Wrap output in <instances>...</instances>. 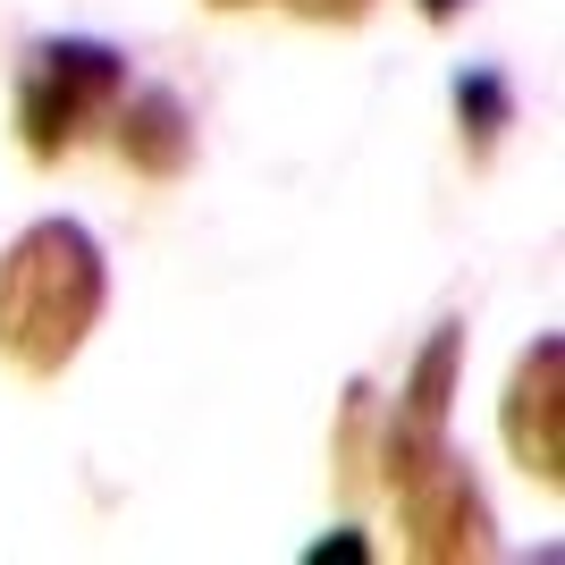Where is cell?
Wrapping results in <instances>:
<instances>
[{"instance_id": "cell-1", "label": "cell", "mask_w": 565, "mask_h": 565, "mask_svg": "<svg viewBox=\"0 0 565 565\" xmlns=\"http://www.w3.org/2000/svg\"><path fill=\"white\" fill-rule=\"evenodd\" d=\"M110 305V262L85 220H34L0 254V363L25 380H60L102 330Z\"/></svg>"}, {"instance_id": "cell-2", "label": "cell", "mask_w": 565, "mask_h": 565, "mask_svg": "<svg viewBox=\"0 0 565 565\" xmlns=\"http://www.w3.org/2000/svg\"><path fill=\"white\" fill-rule=\"evenodd\" d=\"M372 465H380V481H388V498H397L405 557H423V565L498 557V523H490V498H481V472H472V456L448 448V423L388 414Z\"/></svg>"}, {"instance_id": "cell-3", "label": "cell", "mask_w": 565, "mask_h": 565, "mask_svg": "<svg viewBox=\"0 0 565 565\" xmlns=\"http://www.w3.org/2000/svg\"><path fill=\"white\" fill-rule=\"evenodd\" d=\"M118 94H127V51L118 43H102V34H43L18 60V94H9L25 161L60 169L94 127H110Z\"/></svg>"}, {"instance_id": "cell-4", "label": "cell", "mask_w": 565, "mask_h": 565, "mask_svg": "<svg viewBox=\"0 0 565 565\" xmlns=\"http://www.w3.org/2000/svg\"><path fill=\"white\" fill-rule=\"evenodd\" d=\"M498 439L541 490H565V338H532L498 397Z\"/></svg>"}, {"instance_id": "cell-5", "label": "cell", "mask_w": 565, "mask_h": 565, "mask_svg": "<svg viewBox=\"0 0 565 565\" xmlns=\"http://www.w3.org/2000/svg\"><path fill=\"white\" fill-rule=\"evenodd\" d=\"M110 143L136 178L178 186L194 169V110L169 94V85H136V94H118V110H110Z\"/></svg>"}, {"instance_id": "cell-6", "label": "cell", "mask_w": 565, "mask_h": 565, "mask_svg": "<svg viewBox=\"0 0 565 565\" xmlns=\"http://www.w3.org/2000/svg\"><path fill=\"white\" fill-rule=\"evenodd\" d=\"M456 380H465V321H439V330L423 338V354H414L405 388H397V414H414V423H448Z\"/></svg>"}, {"instance_id": "cell-7", "label": "cell", "mask_w": 565, "mask_h": 565, "mask_svg": "<svg viewBox=\"0 0 565 565\" xmlns=\"http://www.w3.org/2000/svg\"><path fill=\"white\" fill-rule=\"evenodd\" d=\"M507 127H515V85L498 68H465L456 76V136H465V161H490Z\"/></svg>"}, {"instance_id": "cell-8", "label": "cell", "mask_w": 565, "mask_h": 565, "mask_svg": "<svg viewBox=\"0 0 565 565\" xmlns=\"http://www.w3.org/2000/svg\"><path fill=\"white\" fill-rule=\"evenodd\" d=\"M372 448H380V388H372V380H347V405H338V439H330L338 498H363V490H372Z\"/></svg>"}, {"instance_id": "cell-9", "label": "cell", "mask_w": 565, "mask_h": 565, "mask_svg": "<svg viewBox=\"0 0 565 565\" xmlns=\"http://www.w3.org/2000/svg\"><path fill=\"white\" fill-rule=\"evenodd\" d=\"M287 9H296L305 25H363L380 0H287Z\"/></svg>"}, {"instance_id": "cell-10", "label": "cell", "mask_w": 565, "mask_h": 565, "mask_svg": "<svg viewBox=\"0 0 565 565\" xmlns=\"http://www.w3.org/2000/svg\"><path fill=\"white\" fill-rule=\"evenodd\" d=\"M305 557H312V565H363L372 548H363V532H330V541H312Z\"/></svg>"}, {"instance_id": "cell-11", "label": "cell", "mask_w": 565, "mask_h": 565, "mask_svg": "<svg viewBox=\"0 0 565 565\" xmlns=\"http://www.w3.org/2000/svg\"><path fill=\"white\" fill-rule=\"evenodd\" d=\"M414 9H423L430 25H456V18H465V9H472V0H414Z\"/></svg>"}, {"instance_id": "cell-12", "label": "cell", "mask_w": 565, "mask_h": 565, "mask_svg": "<svg viewBox=\"0 0 565 565\" xmlns=\"http://www.w3.org/2000/svg\"><path fill=\"white\" fill-rule=\"evenodd\" d=\"M212 9H262V0H212Z\"/></svg>"}]
</instances>
